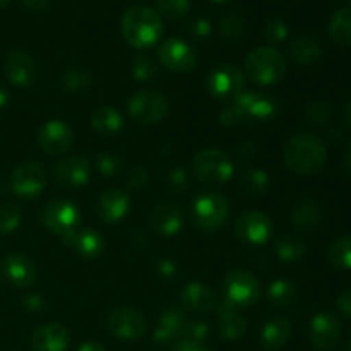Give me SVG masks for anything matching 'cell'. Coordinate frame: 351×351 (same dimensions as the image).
<instances>
[{"instance_id": "cell-7", "label": "cell", "mask_w": 351, "mask_h": 351, "mask_svg": "<svg viewBox=\"0 0 351 351\" xmlns=\"http://www.w3.org/2000/svg\"><path fill=\"white\" fill-rule=\"evenodd\" d=\"M40 221L48 232L64 239L81 228V209L69 199H53L41 208Z\"/></svg>"}, {"instance_id": "cell-45", "label": "cell", "mask_w": 351, "mask_h": 351, "mask_svg": "<svg viewBox=\"0 0 351 351\" xmlns=\"http://www.w3.org/2000/svg\"><path fill=\"white\" fill-rule=\"evenodd\" d=\"M147 184H149V173H147V170H144L143 167L130 168L129 173H127V177H125L127 191L139 192V191H143Z\"/></svg>"}, {"instance_id": "cell-22", "label": "cell", "mask_w": 351, "mask_h": 351, "mask_svg": "<svg viewBox=\"0 0 351 351\" xmlns=\"http://www.w3.org/2000/svg\"><path fill=\"white\" fill-rule=\"evenodd\" d=\"M29 345L33 351H65L71 345V335L60 322H48L34 329Z\"/></svg>"}, {"instance_id": "cell-27", "label": "cell", "mask_w": 351, "mask_h": 351, "mask_svg": "<svg viewBox=\"0 0 351 351\" xmlns=\"http://www.w3.org/2000/svg\"><path fill=\"white\" fill-rule=\"evenodd\" d=\"M291 332H293V328H291V322L288 321L287 317L278 315V317L269 319V321L263 326V329H261V346H263L264 350L269 351L283 348V346L290 341Z\"/></svg>"}, {"instance_id": "cell-2", "label": "cell", "mask_w": 351, "mask_h": 351, "mask_svg": "<svg viewBox=\"0 0 351 351\" xmlns=\"http://www.w3.org/2000/svg\"><path fill=\"white\" fill-rule=\"evenodd\" d=\"M276 99L267 93L242 91L219 115V123L223 127H239L249 122H269L278 115Z\"/></svg>"}, {"instance_id": "cell-14", "label": "cell", "mask_w": 351, "mask_h": 351, "mask_svg": "<svg viewBox=\"0 0 351 351\" xmlns=\"http://www.w3.org/2000/svg\"><path fill=\"white\" fill-rule=\"evenodd\" d=\"M235 235L249 245H263L273 235L274 225L266 213L245 211L235 219Z\"/></svg>"}, {"instance_id": "cell-31", "label": "cell", "mask_w": 351, "mask_h": 351, "mask_svg": "<svg viewBox=\"0 0 351 351\" xmlns=\"http://www.w3.org/2000/svg\"><path fill=\"white\" fill-rule=\"evenodd\" d=\"M274 252L281 263H298V261L304 259L307 245H305L304 239L297 233H285L274 243Z\"/></svg>"}, {"instance_id": "cell-46", "label": "cell", "mask_w": 351, "mask_h": 351, "mask_svg": "<svg viewBox=\"0 0 351 351\" xmlns=\"http://www.w3.org/2000/svg\"><path fill=\"white\" fill-rule=\"evenodd\" d=\"M208 338H209V326L199 321H189L187 328H185L184 335H182V339H185V341L201 343V345H204V341Z\"/></svg>"}, {"instance_id": "cell-52", "label": "cell", "mask_w": 351, "mask_h": 351, "mask_svg": "<svg viewBox=\"0 0 351 351\" xmlns=\"http://www.w3.org/2000/svg\"><path fill=\"white\" fill-rule=\"evenodd\" d=\"M338 308L346 319H350V321H351V290L343 291V293L339 295Z\"/></svg>"}, {"instance_id": "cell-48", "label": "cell", "mask_w": 351, "mask_h": 351, "mask_svg": "<svg viewBox=\"0 0 351 351\" xmlns=\"http://www.w3.org/2000/svg\"><path fill=\"white\" fill-rule=\"evenodd\" d=\"M21 307L26 314L29 315H41L45 311H47V302L41 295L38 293H29L26 297H23L21 300Z\"/></svg>"}, {"instance_id": "cell-12", "label": "cell", "mask_w": 351, "mask_h": 351, "mask_svg": "<svg viewBox=\"0 0 351 351\" xmlns=\"http://www.w3.org/2000/svg\"><path fill=\"white\" fill-rule=\"evenodd\" d=\"M158 58L167 71L192 72L197 67V53L182 38H168L158 47Z\"/></svg>"}, {"instance_id": "cell-8", "label": "cell", "mask_w": 351, "mask_h": 351, "mask_svg": "<svg viewBox=\"0 0 351 351\" xmlns=\"http://www.w3.org/2000/svg\"><path fill=\"white\" fill-rule=\"evenodd\" d=\"M129 117L139 125H156L168 113V99L156 89L144 88L134 93L127 103Z\"/></svg>"}, {"instance_id": "cell-4", "label": "cell", "mask_w": 351, "mask_h": 351, "mask_svg": "<svg viewBox=\"0 0 351 351\" xmlns=\"http://www.w3.org/2000/svg\"><path fill=\"white\" fill-rule=\"evenodd\" d=\"M243 72H245V79L256 84L274 86L283 81L287 74V62L276 48H254L243 60Z\"/></svg>"}, {"instance_id": "cell-42", "label": "cell", "mask_w": 351, "mask_h": 351, "mask_svg": "<svg viewBox=\"0 0 351 351\" xmlns=\"http://www.w3.org/2000/svg\"><path fill=\"white\" fill-rule=\"evenodd\" d=\"M96 170L105 178H113L122 171L123 160L115 153H101L95 161Z\"/></svg>"}, {"instance_id": "cell-61", "label": "cell", "mask_w": 351, "mask_h": 351, "mask_svg": "<svg viewBox=\"0 0 351 351\" xmlns=\"http://www.w3.org/2000/svg\"><path fill=\"white\" fill-rule=\"evenodd\" d=\"M346 351H351V336H350L348 343H346Z\"/></svg>"}, {"instance_id": "cell-35", "label": "cell", "mask_w": 351, "mask_h": 351, "mask_svg": "<svg viewBox=\"0 0 351 351\" xmlns=\"http://www.w3.org/2000/svg\"><path fill=\"white\" fill-rule=\"evenodd\" d=\"M269 185L271 178L263 168H249L240 177V189H242L243 194L252 195V197L266 194L269 191Z\"/></svg>"}, {"instance_id": "cell-33", "label": "cell", "mask_w": 351, "mask_h": 351, "mask_svg": "<svg viewBox=\"0 0 351 351\" xmlns=\"http://www.w3.org/2000/svg\"><path fill=\"white\" fill-rule=\"evenodd\" d=\"M329 36L341 47H351V7L336 10L329 19Z\"/></svg>"}, {"instance_id": "cell-32", "label": "cell", "mask_w": 351, "mask_h": 351, "mask_svg": "<svg viewBox=\"0 0 351 351\" xmlns=\"http://www.w3.org/2000/svg\"><path fill=\"white\" fill-rule=\"evenodd\" d=\"M322 221V209L314 199H302L291 209V223L300 230H312Z\"/></svg>"}, {"instance_id": "cell-9", "label": "cell", "mask_w": 351, "mask_h": 351, "mask_svg": "<svg viewBox=\"0 0 351 351\" xmlns=\"http://www.w3.org/2000/svg\"><path fill=\"white\" fill-rule=\"evenodd\" d=\"M225 298L235 307H252L261 298V283L250 271L235 269L230 271L223 280Z\"/></svg>"}, {"instance_id": "cell-40", "label": "cell", "mask_w": 351, "mask_h": 351, "mask_svg": "<svg viewBox=\"0 0 351 351\" xmlns=\"http://www.w3.org/2000/svg\"><path fill=\"white\" fill-rule=\"evenodd\" d=\"M191 10V0H156V12L170 21H180Z\"/></svg>"}, {"instance_id": "cell-56", "label": "cell", "mask_w": 351, "mask_h": 351, "mask_svg": "<svg viewBox=\"0 0 351 351\" xmlns=\"http://www.w3.org/2000/svg\"><path fill=\"white\" fill-rule=\"evenodd\" d=\"M343 120L351 127V99L343 105Z\"/></svg>"}, {"instance_id": "cell-21", "label": "cell", "mask_w": 351, "mask_h": 351, "mask_svg": "<svg viewBox=\"0 0 351 351\" xmlns=\"http://www.w3.org/2000/svg\"><path fill=\"white\" fill-rule=\"evenodd\" d=\"M130 211V197L125 191L120 189H106L101 192L96 202V215L101 221L115 225L123 221Z\"/></svg>"}, {"instance_id": "cell-50", "label": "cell", "mask_w": 351, "mask_h": 351, "mask_svg": "<svg viewBox=\"0 0 351 351\" xmlns=\"http://www.w3.org/2000/svg\"><path fill=\"white\" fill-rule=\"evenodd\" d=\"M21 7L27 14H45L51 7V0H21Z\"/></svg>"}, {"instance_id": "cell-18", "label": "cell", "mask_w": 351, "mask_h": 351, "mask_svg": "<svg viewBox=\"0 0 351 351\" xmlns=\"http://www.w3.org/2000/svg\"><path fill=\"white\" fill-rule=\"evenodd\" d=\"M38 144L50 156L64 154L74 144V130L64 120H48L38 132Z\"/></svg>"}, {"instance_id": "cell-17", "label": "cell", "mask_w": 351, "mask_h": 351, "mask_svg": "<svg viewBox=\"0 0 351 351\" xmlns=\"http://www.w3.org/2000/svg\"><path fill=\"white\" fill-rule=\"evenodd\" d=\"M55 184L62 189H79L91 177V163L84 156H67L57 161L51 171Z\"/></svg>"}, {"instance_id": "cell-51", "label": "cell", "mask_w": 351, "mask_h": 351, "mask_svg": "<svg viewBox=\"0 0 351 351\" xmlns=\"http://www.w3.org/2000/svg\"><path fill=\"white\" fill-rule=\"evenodd\" d=\"M257 153H259V147L256 143H243L237 149V158H239L240 163H250V161L256 160Z\"/></svg>"}, {"instance_id": "cell-54", "label": "cell", "mask_w": 351, "mask_h": 351, "mask_svg": "<svg viewBox=\"0 0 351 351\" xmlns=\"http://www.w3.org/2000/svg\"><path fill=\"white\" fill-rule=\"evenodd\" d=\"M77 351H106V348L101 343L95 341V339H88V341H82L77 346Z\"/></svg>"}, {"instance_id": "cell-59", "label": "cell", "mask_w": 351, "mask_h": 351, "mask_svg": "<svg viewBox=\"0 0 351 351\" xmlns=\"http://www.w3.org/2000/svg\"><path fill=\"white\" fill-rule=\"evenodd\" d=\"M329 134H331V139H335V141L341 139V130L339 129H331L329 130Z\"/></svg>"}, {"instance_id": "cell-47", "label": "cell", "mask_w": 351, "mask_h": 351, "mask_svg": "<svg viewBox=\"0 0 351 351\" xmlns=\"http://www.w3.org/2000/svg\"><path fill=\"white\" fill-rule=\"evenodd\" d=\"M154 273L163 281H173L178 276V264L175 261L168 259V257H163V259H158L156 264H154Z\"/></svg>"}, {"instance_id": "cell-41", "label": "cell", "mask_w": 351, "mask_h": 351, "mask_svg": "<svg viewBox=\"0 0 351 351\" xmlns=\"http://www.w3.org/2000/svg\"><path fill=\"white\" fill-rule=\"evenodd\" d=\"M219 33L226 40H239L245 33V19L239 12H226L219 19Z\"/></svg>"}, {"instance_id": "cell-19", "label": "cell", "mask_w": 351, "mask_h": 351, "mask_svg": "<svg viewBox=\"0 0 351 351\" xmlns=\"http://www.w3.org/2000/svg\"><path fill=\"white\" fill-rule=\"evenodd\" d=\"M3 71L10 84L17 88H27L38 77V67L29 53L24 50H10L3 60Z\"/></svg>"}, {"instance_id": "cell-44", "label": "cell", "mask_w": 351, "mask_h": 351, "mask_svg": "<svg viewBox=\"0 0 351 351\" xmlns=\"http://www.w3.org/2000/svg\"><path fill=\"white\" fill-rule=\"evenodd\" d=\"M168 187L177 194H184L185 191L191 189V175L184 167L171 168L168 173Z\"/></svg>"}, {"instance_id": "cell-1", "label": "cell", "mask_w": 351, "mask_h": 351, "mask_svg": "<svg viewBox=\"0 0 351 351\" xmlns=\"http://www.w3.org/2000/svg\"><path fill=\"white\" fill-rule=\"evenodd\" d=\"M328 160V147L315 134H298L283 147L285 167L295 175L311 177L324 168Z\"/></svg>"}, {"instance_id": "cell-11", "label": "cell", "mask_w": 351, "mask_h": 351, "mask_svg": "<svg viewBox=\"0 0 351 351\" xmlns=\"http://www.w3.org/2000/svg\"><path fill=\"white\" fill-rule=\"evenodd\" d=\"M47 171L38 161H24L14 168L10 175V191L24 199H34L47 187Z\"/></svg>"}, {"instance_id": "cell-30", "label": "cell", "mask_w": 351, "mask_h": 351, "mask_svg": "<svg viewBox=\"0 0 351 351\" xmlns=\"http://www.w3.org/2000/svg\"><path fill=\"white\" fill-rule=\"evenodd\" d=\"M60 86L72 96L88 95L95 86V77L82 67H69L62 72Z\"/></svg>"}, {"instance_id": "cell-36", "label": "cell", "mask_w": 351, "mask_h": 351, "mask_svg": "<svg viewBox=\"0 0 351 351\" xmlns=\"http://www.w3.org/2000/svg\"><path fill=\"white\" fill-rule=\"evenodd\" d=\"M328 259L336 269L351 271V237H339L329 245Z\"/></svg>"}, {"instance_id": "cell-13", "label": "cell", "mask_w": 351, "mask_h": 351, "mask_svg": "<svg viewBox=\"0 0 351 351\" xmlns=\"http://www.w3.org/2000/svg\"><path fill=\"white\" fill-rule=\"evenodd\" d=\"M108 329L120 341L132 343L146 335L147 324L144 315L137 308L117 307L108 317Z\"/></svg>"}, {"instance_id": "cell-28", "label": "cell", "mask_w": 351, "mask_h": 351, "mask_svg": "<svg viewBox=\"0 0 351 351\" xmlns=\"http://www.w3.org/2000/svg\"><path fill=\"white\" fill-rule=\"evenodd\" d=\"M91 127L98 136L113 137L123 129V115L113 106H99L93 112Z\"/></svg>"}, {"instance_id": "cell-20", "label": "cell", "mask_w": 351, "mask_h": 351, "mask_svg": "<svg viewBox=\"0 0 351 351\" xmlns=\"http://www.w3.org/2000/svg\"><path fill=\"white\" fill-rule=\"evenodd\" d=\"M67 249H72L79 257L86 261H95L105 252V239L98 230L77 228L62 239Z\"/></svg>"}, {"instance_id": "cell-62", "label": "cell", "mask_w": 351, "mask_h": 351, "mask_svg": "<svg viewBox=\"0 0 351 351\" xmlns=\"http://www.w3.org/2000/svg\"><path fill=\"white\" fill-rule=\"evenodd\" d=\"M211 2H216V3H223V2H228V0H211Z\"/></svg>"}, {"instance_id": "cell-15", "label": "cell", "mask_w": 351, "mask_h": 351, "mask_svg": "<svg viewBox=\"0 0 351 351\" xmlns=\"http://www.w3.org/2000/svg\"><path fill=\"white\" fill-rule=\"evenodd\" d=\"M341 338V322L331 312H319L308 324V339L319 351H331L336 348Z\"/></svg>"}, {"instance_id": "cell-53", "label": "cell", "mask_w": 351, "mask_h": 351, "mask_svg": "<svg viewBox=\"0 0 351 351\" xmlns=\"http://www.w3.org/2000/svg\"><path fill=\"white\" fill-rule=\"evenodd\" d=\"M171 351H211L206 345H201V343H192L185 341V339H180L178 343H175Z\"/></svg>"}, {"instance_id": "cell-24", "label": "cell", "mask_w": 351, "mask_h": 351, "mask_svg": "<svg viewBox=\"0 0 351 351\" xmlns=\"http://www.w3.org/2000/svg\"><path fill=\"white\" fill-rule=\"evenodd\" d=\"M184 211L175 202H160L151 211V226L161 237H175L184 228Z\"/></svg>"}, {"instance_id": "cell-37", "label": "cell", "mask_w": 351, "mask_h": 351, "mask_svg": "<svg viewBox=\"0 0 351 351\" xmlns=\"http://www.w3.org/2000/svg\"><path fill=\"white\" fill-rule=\"evenodd\" d=\"M23 221L19 206L14 202H3L0 204V235H10L16 232Z\"/></svg>"}, {"instance_id": "cell-6", "label": "cell", "mask_w": 351, "mask_h": 351, "mask_svg": "<svg viewBox=\"0 0 351 351\" xmlns=\"http://www.w3.org/2000/svg\"><path fill=\"white\" fill-rule=\"evenodd\" d=\"M192 170L197 180L208 187H221L233 177V161L218 147L201 149L192 160Z\"/></svg>"}, {"instance_id": "cell-3", "label": "cell", "mask_w": 351, "mask_h": 351, "mask_svg": "<svg viewBox=\"0 0 351 351\" xmlns=\"http://www.w3.org/2000/svg\"><path fill=\"white\" fill-rule=\"evenodd\" d=\"M122 34L130 47L147 50L163 36L161 16L146 5H132L122 16Z\"/></svg>"}, {"instance_id": "cell-58", "label": "cell", "mask_w": 351, "mask_h": 351, "mask_svg": "<svg viewBox=\"0 0 351 351\" xmlns=\"http://www.w3.org/2000/svg\"><path fill=\"white\" fill-rule=\"evenodd\" d=\"M345 165H346V168H348L350 173H351V143H350L348 149H346V154H345Z\"/></svg>"}, {"instance_id": "cell-43", "label": "cell", "mask_w": 351, "mask_h": 351, "mask_svg": "<svg viewBox=\"0 0 351 351\" xmlns=\"http://www.w3.org/2000/svg\"><path fill=\"white\" fill-rule=\"evenodd\" d=\"M264 40L269 45H278L288 38V24L281 21L280 17H271L266 21L263 27Z\"/></svg>"}, {"instance_id": "cell-34", "label": "cell", "mask_w": 351, "mask_h": 351, "mask_svg": "<svg viewBox=\"0 0 351 351\" xmlns=\"http://www.w3.org/2000/svg\"><path fill=\"white\" fill-rule=\"evenodd\" d=\"M297 293L298 291L293 281L285 280V278H278V280L271 281L266 291L267 300L276 308L290 307L295 302V298H297Z\"/></svg>"}, {"instance_id": "cell-55", "label": "cell", "mask_w": 351, "mask_h": 351, "mask_svg": "<svg viewBox=\"0 0 351 351\" xmlns=\"http://www.w3.org/2000/svg\"><path fill=\"white\" fill-rule=\"evenodd\" d=\"M149 237L144 235L141 230H137L136 233L132 235V247H136V249H139V247H144V245H149Z\"/></svg>"}, {"instance_id": "cell-26", "label": "cell", "mask_w": 351, "mask_h": 351, "mask_svg": "<svg viewBox=\"0 0 351 351\" xmlns=\"http://www.w3.org/2000/svg\"><path fill=\"white\" fill-rule=\"evenodd\" d=\"M180 300L187 311L195 312V314H211L218 305L215 291L201 281H191L185 285L180 293Z\"/></svg>"}, {"instance_id": "cell-39", "label": "cell", "mask_w": 351, "mask_h": 351, "mask_svg": "<svg viewBox=\"0 0 351 351\" xmlns=\"http://www.w3.org/2000/svg\"><path fill=\"white\" fill-rule=\"evenodd\" d=\"M331 117V105L328 101H322V99H317V101H312L308 105H305L304 108V122L311 127L322 125L324 122H328V119Z\"/></svg>"}, {"instance_id": "cell-60", "label": "cell", "mask_w": 351, "mask_h": 351, "mask_svg": "<svg viewBox=\"0 0 351 351\" xmlns=\"http://www.w3.org/2000/svg\"><path fill=\"white\" fill-rule=\"evenodd\" d=\"M9 2L10 0H0V9H2V7H5Z\"/></svg>"}, {"instance_id": "cell-23", "label": "cell", "mask_w": 351, "mask_h": 351, "mask_svg": "<svg viewBox=\"0 0 351 351\" xmlns=\"http://www.w3.org/2000/svg\"><path fill=\"white\" fill-rule=\"evenodd\" d=\"M2 273L5 280L16 288H27L36 281L38 271L33 261L23 252H14L3 259Z\"/></svg>"}, {"instance_id": "cell-49", "label": "cell", "mask_w": 351, "mask_h": 351, "mask_svg": "<svg viewBox=\"0 0 351 351\" xmlns=\"http://www.w3.org/2000/svg\"><path fill=\"white\" fill-rule=\"evenodd\" d=\"M189 31H191V34L195 40H206V38L211 36L213 26L206 17H195L189 24Z\"/></svg>"}, {"instance_id": "cell-29", "label": "cell", "mask_w": 351, "mask_h": 351, "mask_svg": "<svg viewBox=\"0 0 351 351\" xmlns=\"http://www.w3.org/2000/svg\"><path fill=\"white\" fill-rule=\"evenodd\" d=\"M288 53L297 64L300 65H314L321 60L322 47L314 36H298L291 41Z\"/></svg>"}, {"instance_id": "cell-38", "label": "cell", "mask_w": 351, "mask_h": 351, "mask_svg": "<svg viewBox=\"0 0 351 351\" xmlns=\"http://www.w3.org/2000/svg\"><path fill=\"white\" fill-rule=\"evenodd\" d=\"M158 75V64L147 53H139L132 60V77L137 82H149Z\"/></svg>"}, {"instance_id": "cell-5", "label": "cell", "mask_w": 351, "mask_h": 351, "mask_svg": "<svg viewBox=\"0 0 351 351\" xmlns=\"http://www.w3.org/2000/svg\"><path fill=\"white\" fill-rule=\"evenodd\" d=\"M230 218V202L223 194L215 191L195 195L191 204V221L201 232H216Z\"/></svg>"}, {"instance_id": "cell-57", "label": "cell", "mask_w": 351, "mask_h": 351, "mask_svg": "<svg viewBox=\"0 0 351 351\" xmlns=\"http://www.w3.org/2000/svg\"><path fill=\"white\" fill-rule=\"evenodd\" d=\"M7 105H9V93H7L5 88L0 86V110L5 108Z\"/></svg>"}, {"instance_id": "cell-25", "label": "cell", "mask_w": 351, "mask_h": 351, "mask_svg": "<svg viewBox=\"0 0 351 351\" xmlns=\"http://www.w3.org/2000/svg\"><path fill=\"white\" fill-rule=\"evenodd\" d=\"M218 312V335L223 341H239L247 331V319L240 315L239 307L228 302L226 298L218 302L216 305Z\"/></svg>"}, {"instance_id": "cell-10", "label": "cell", "mask_w": 351, "mask_h": 351, "mask_svg": "<svg viewBox=\"0 0 351 351\" xmlns=\"http://www.w3.org/2000/svg\"><path fill=\"white\" fill-rule=\"evenodd\" d=\"M208 91L213 98L233 101L240 93L245 91V74L237 65H218L208 75Z\"/></svg>"}, {"instance_id": "cell-16", "label": "cell", "mask_w": 351, "mask_h": 351, "mask_svg": "<svg viewBox=\"0 0 351 351\" xmlns=\"http://www.w3.org/2000/svg\"><path fill=\"white\" fill-rule=\"evenodd\" d=\"M189 324L187 312L180 307H167L158 319V326L153 332V343L160 348L173 346L182 339Z\"/></svg>"}]
</instances>
